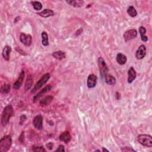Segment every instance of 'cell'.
<instances>
[{
    "mask_svg": "<svg viewBox=\"0 0 152 152\" xmlns=\"http://www.w3.org/2000/svg\"><path fill=\"white\" fill-rule=\"evenodd\" d=\"M13 112L14 110L11 105H9L5 106L1 116V124L3 126H6L9 123L11 117L13 115Z\"/></svg>",
    "mask_w": 152,
    "mask_h": 152,
    "instance_id": "1",
    "label": "cell"
},
{
    "mask_svg": "<svg viewBox=\"0 0 152 152\" xmlns=\"http://www.w3.org/2000/svg\"><path fill=\"white\" fill-rule=\"evenodd\" d=\"M12 144V139L10 135H5L0 140V151L6 152L8 151Z\"/></svg>",
    "mask_w": 152,
    "mask_h": 152,
    "instance_id": "2",
    "label": "cell"
},
{
    "mask_svg": "<svg viewBox=\"0 0 152 152\" xmlns=\"http://www.w3.org/2000/svg\"><path fill=\"white\" fill-rule=\"evenodd\" d=\"M50 79L49 73H46L42 76V77L38 80V81L36 83L33 89L31 91L32 93H35L36 91L39 90L44 85L46 84L47 81Z\"/></svg>",
    "mask_w": 152,
    "mask_h": 152,
    "instance_id": "3",
    "label": "cell"
},
{
    "mask_svg": "<svg viewBox=\"0 0 152 152\" xmlns=\"http://www.w3.org/2000/svg\"><path fill=\"white\" fill-rule=\"evenodd\" d=\"M137 140L141 145L147 147H152V137L147 134H140L137 137Z\"/></svg>",
    "mask_w": 152,
    "mask_h": 152,
    "instance_id": "4",
    "label": "cell"
},
{
    "mask_svg": "<svg viewBox=\"0 0 152 152\" xmlns=\"http://www.w3.org/2000/svg\"><path fill=\"white\" fill-rule=\"evenodd\" d=\"M97 63L101 75L102 77H105V76L107 74H108L109 68L108 67V65L106 64L105 60L102 57H99L98 58Z\"/></svg>",
    "mask_w": 152,
    "mask_h": 152,
    "instance_id": "5",
    "label": "cell"
},
{
    "mask_svg": "<svg viewBox=\"0 0 152 152\" xmlns=\"http://www.w3.org/2000/svg\"><path fill=\"white\" fill-rule=\"evenodd\" d=\"M137 31L134 29H131L127 30L126 32H124L123 37L125 42H128L134 39L137 37Z\"/></svg>",
    "mask_w": 152,
    "mask_h": 152,
    "instance_id": "6",
    "label": "cell"
},
{
    "mask_svg": "<svg viewBox=\"0 0 152 152\" xmlns=\"http://www.w3.org/2000/svg\"><path fill=\"white\" fill-rule=\"evenodd\" d=\"M20 41L25 46L29 47L32 44V36L30 35H26L25 33H21L20 35Z\"/></svg>",
    "mask_w": 152,
    "mask_h": 152,
    "instance_id": "7",
    "label": "cell"
},
{
    "mask_svg": "<svg viewBox=\"0 0 152 152\" xmlns=\"http://www.w3.org/2000/svg\"><path fill=\"white\" fill-rule=\"evenodd\" d=\"M33 125L37 130H41L43 127V118L41 115L36 116L33 120Z\"/></svg>",
    "mask_w": 152,
    "mask_h": 152,
    "instance_id": "8",
    "label": "cell"
},
{
    "mask_svg": "<svg viewBox=\"0 0 152 152\" xmlns=\"http://www.w3.org/2000/svg\"><path fill=\"white\" fill-rule=\"evenodd\" d=\"M146 54V48L145 45H141L135 52V57L137 59H142Z\"/></svg>",
    "mask_w": 152,
    "mask_h": 152,
    "instance_id": "9",
    "label": "cell"
},
{
    "mask_svg": "<svg viewBox=\"0 0 152 152\" xmlns=\"http://www.w3.org/2000/svg\"><path fill=\"white\" fill-rule=\"evenodd\" d=\"M97 76L93 74H90L88 76V78L87 80V86L89 89H92L94 88L97 83Z\"/></svg>",
    "mask_w": 152,
    "mask_h": 152,
    "instance_id": "10",
    "label": "cell"
},
{
    "mask_svg": "<svg viewBox=\"0 0 152 152\" xmlns=\"http://www.w3.org/2000/svg\"><path fill=\"white\" fill-rule=\"evenodd\" d=\"M25 76V72L24 70H22L19 75V78L17 79L16 81L13 84V88L15 90H18L20 88L21 86L23 84V82Z\"/></svg>",
    "mask_w": 152,
    "mask_h": 152,
    "instance_id": "11",
    "label": "cell"
},
{
    "mask_svg": "<svg viewBox=\"0 0 152 152\" xmlns=\"http://www.w3.org/2000/svg\"><path fill=\"white\" fill-rule=\"evenodd\" d=\"M59 139L60 141H63L65 143H68L71 140V136L69 131H65L61 133L59 136Z\"/></svg>",
    "mask_w": 152,
    "mask_h": 152,
    "instance_id": "12",
    "label": "cell"
},
{
    "mask_svg": "<svg viewBox=\"0 0 152 152\" xmlns=\"http://www.w3.org/2000/svg\"><path fill=\"white\" fill-rule=\"evenodd\" d=\"M51 89V86L50 85H48L45 87H44L39 93H38L36 95H35L34 96V97L33 98V102L34 103H36L44 94H45L47 92H49Z\"/></svg>",
    "mask_w": 152,
    "mask_h": 152,
    "instance_id": "13",
    "label": "cell"
},
{
    "mask_svg": "<svg viewBox=\"0 0 152 152\" xmlns=\"http://www.w3.org/2000/svg\"><path fill=\"white\" fill-rule=\"evenodd\" d=\"M136 77H137L136 71L134 68L133 67H131L128 71V79H127L128 83L131 84V83H132L133 81L135 79Z\"/></svg>",
    "mask_w": 152,
    "mask_h": 152,
    "instance_id": "14",
    "label": "cell"
},
{
    "mask_svg": "<svg viewBox=\"0 0 152 152\" xmlns=\"http://www.w3.org/2000/svg\"><path fill=\"white\" fill-rule=\"evenodd\" d=\"M11 48L10 46H5L2 52V56L3 58L7 61H9L10 58V54L11 52Z\"/></svg>",
    "mask_w": 152,
    "mask_h": 152,
    "instance_id": "15",
    "label": "cell"
},
{
    "mask_svg": "<svg viewBox=\"0 0 152 152\" xmlns=\"http://www.w3.org/2000/svg\"><path fill=\"white\" fill-rule=\"evenodd\" d=\"M117 62L121 65H123L126 64L127 61V58L126 55L122 54V53H118L116 57Z\"/></svg>",
    "mask_w": 152,
    "mask_h": 152,
    "instance_id": "16",
    "label": "cell"
},
{
    "mask_svg": "<svg viewBox=\"0 0 152 152\" xmlns=\"http://www.w3.org/2000/svg\"><path fill=\"white\" fill-rule=\"evenodd\" d=\"M105 82L107 83L109 85H115L116 84V79L113 77V76L110 74H107L105 76Z\"/></svg>",
    "mask_w": 152,
    "mask_h": 152,
    "instance_id": "17",
    "label": "cell"
},
{
    "mask_svg": "<svg viewBox=\"0 0 152 152\" xmlns=\"http://www.w3.org/2000/svg\"><path fill=\"white\" fill-rule=\"evenodd\" d=\"M52 55L55 59L59 60V61L64 59L66 56L65 52L62 51H55L54 52H53Z\"/></svg>",
    "mask_w": 152,
    "mask_h": 152,
    "instance_id": "18",
    "label": "cell"
},
{
    "mask_svg": "<svg viewBox=\"0 0 152 152\" xmlns=\"http://www.w3.org/2000/svg\"><path fill=\"white\" fill-rule=\"evenodd\" d=\"M37 14L39 15V16L42 17L47 18V17L54 16V13L52 10L47 9L43 10L42 11H41V12H40L39 13H37Z\"/></svg>",
    "mask_w": 152,
    "mask_h": 152,
    "instance_id": "19",
    "label": "cell"
},
{
    "mask_svg": "<svg viewBox=\"0 0 152 152\" xmlns=\"http://www.w3.org/2000/svg\"><path fill=\"white\" fill-rule=\"evenodd\" d=\"M67 3L69 5L74 7H81L83 4H84V1L82 0H69V1H67Z\"/></svg>",
    "mask_w": 152,
    "mask_h": 152,
    "instance_id": "20",
    "label": "cell"
},
{
    "mask_svg": "<svg viewBox=\"0 0 152 152\" xmlns=\"http://www.w3.org/2000/svg\"><path fill=\"white\" fill-rule=\"evenodd\" d=\"M33 79L32 76L31 75H29L27 76L26 83H25V91L27 92V91L29 90L30 88L32 87L33 85Z\"/></svg>",
    "mask_w": 152,
    "mask_h": 152,
    "instance_id": "21",
    "label": "cell"
},
{
    "mask_svg": "<svg viewBox=\"0 0 152 152\" xmlns=\"http://www.w3.org/2000/svg\"><path fill=\"white\" fill-rule=\"evenodd\" d=\"M139 33L141 35V41H143V42H147L148 41V37L147 36H146V28L143 26H141L139 27Z\"/></svg>",
    "mask_w": 152,
    "mask_h": 152,
    "instance_id": "22",
    "label": "cell"
},
{
    "mask_svg": "<svg viewBox=\"0 0 152 152\" xmlns=\"http://www.w3.org/2000/svg\"><path fill=\"white\" fill-rule=\"evenodd\" d=\"M53 96H47L46 97H45L40 102V105L41 106H47L52 101H53Z\"/></svg>",
    "mask_w": 152,
    "mask_h": 152,
    "instance_id": "23",
    "label": "cell"
},
{
    "mask_svg": "<svg viewBox=\"0 0 152 152\" xmlns=\"http://www.w3.org/2000/svg\"><path fill=\"white\" fill-rule=\"evenodd\" d=\"M42 36V43L45 47H47L49 45L48 36L46 32H42L41 34Z\"/></svg>",
    "mask_w": 152,
    "mask_h": 152,
    "instance_id": "24",
    "label": "cell"
},
{
    "mask_svg": "<svg viewBox=\"0 0 152 152\" xmlns=\"http://www.w3.org/2000/svg\"><path fill=\"white\" fill-rule=\"evenodd\" d=\"M127 13L131 17H135L137 15V11L133 6H130L127 9Z\"/></svg>",
    "mask_w": 152,
    "mask_h": 152,
    "instance_id": "25",
    "label": "cell"
},
{
    "mask_svg": "<svg viewBox=\"0 0 152 152\" xmlns=\"http://www.w3.org/2000/svg\"><path fill=\"white\" fill-rule=\"evenodd\" d=\"M10 92V85L4 84L3 86H1V92L4 94L9 93Z\"/></svg>",
    "mask_w": 152,
    "mask_h": 152,
    "instance_id": "26",
    "label": "cell"
},
{
    "mask_svg": "<svg viewBox=\"0 0 152 152\" xmlns=\"http://www.w3.org/2000/svg\"><path fill=\"white\" fill-rule=\"evenodd\" d=\"M32 5H33L34 10H35L36 11L41 10L42 9V4H41V3H40L39 1L32 2Z\"/></svg>",
    "mask_w": 152,
    "mask_h": 152,
    "instance_id": "27",
    "label": "cell"
},
{
    "mask_svg": "<svg viewBox=\"0 0 152 152\" xmlns=\"http://www.w3.org/2000/svg\"><path fill=\"white\" fill-rule=\"evenodd\" d=\"M32 150L33 151L36 152H45L46 150L43 146H33L32 148Z\"/></svg>",
    "mask_w": 152,
    "mask_h": 152,
    "instance_id": "28",
    "label": "cell"
},
{
    "mask_svg": "<svg viewBox=\"0 0 152 152\" xmlns=\"http://www.w3.org/2000/svg\"><path fill=\"white\" fill-rule=\"evenodd\" d=\"M19 141L21 143H23L24 141H25V132L23 131L21 133V134H20V137H19Z\"/></svg>",
    "mask_w": 152,
    "mask_h": 152,
    "instance_id": "29",
    "label": "cell"
},
{
    "mask_svg": "<svg viewBox=\"0 0 152 152\" xmlns=\"http://www.w3.org/2000/svg\"><path fill=\"white\" fill-rule=\"evenodd\" d=\"M121 150L123 151H136L134 149H133L131 147H125L124 148L121 149Z\"/></svg>",
    "mask_w": 152,
    "mask_h": 152,
    "instance_id": "30",
    "label": "cell"
},
{
    "mask_svg": "<svg viewBox=\"0 0 152 152\" xmlns=\"http://www.w3.org/2000/svg\"><path fill=\"white\" fill-rule=\"evenodd\" d=\"M55 151H65L64 146L63 145H62V144H61V145H59L58 146V149Z\"/></svg>",
    "mask_w": 152,
    "mask_h": 152,
    "instance_id": "31",
    "label": "cell"
},
{
    "mask_svg": "<svg viewBox=\"0 0 152 152\" xmlns=\"http://www.w3.org/2000/svg\"><path fill=\"white\" fill-rule=\"evenodd\" d=\"M47 147L49 149V150H51L53 147V143H49L48 144H47Z\"/></svg>",
    "mask_w": 152,
    "mask_h": 152,
    "instance_id": "32",
    "label": "cell"
},
{
    "mask_svg": "<svg viewBox=\"0 0 152 152\" xmlns=\"http://www.w3.org/2000/svg\"><path fill=\"white\" fill-rule=\"evenodd\" d=\"M102 151H107V152H108V151H109V150H108L106 149H105V148H104V147H103V149H102Z\"/></svg>",
    "mask_w": 152,
    "mask_h": 152,
    "instance_id": "33",
    "label": "cell"
},
{
    "mask_svg": "<svg viewBox=\"0 0 152 152\" xmlns=\"http://www.w3.org/2000/svg\"><path fill=\"white\" fill-rule=\"evenodd\" d=\"M96 151H100L99 150H96Z\"/></svg>",
    "mask_w": 152,
    "mask_h": 152,
    "instance_id": "34",
    "label": "cell"
}]
</instances>
